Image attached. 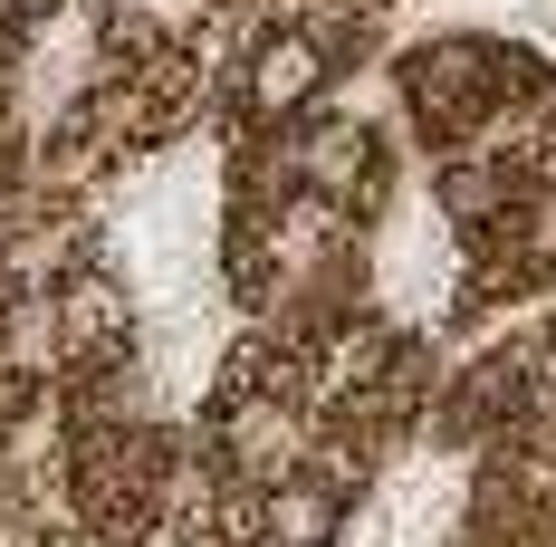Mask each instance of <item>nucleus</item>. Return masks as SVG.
<instances>
[{
	"mask_svg": "<svg viewBox=\"0 0 556 547\" xmlns=\"http://www.w3.org/2000/svg\"><path fill=\"white\" fill-rule=\"evenodd\" d=\"M49 308H58V336H77V346H115V336L135 327L125 270H87V278H67V288H58Z\"/></svg>",
	"mask_w": 556,
	"mask_h": 547,
	"instance_id": "nucleus-6",
	"label": "nucleus"
},
{
	"mask_svg": "<svg viewBox=\"0 0 556 547\" xmlns=\"http://www.w3.org/2000/svg\"><path fill=\"white\" fill-rule=\"evenodd\" d=\"M336 529H345V490L336 481H317V471L269 481V499H260V547H336Z\"/></svg>",
	"mask_w": 556,
	"mask_h": 547,
	"instance_id": "nucleus-4",
	"label": "nucleus"
},
{
	"mask_svg": "<svg viewBox=\"0 0 556 547\" xmlns=\"http://www.w3.org/2000/svg\"><path fill=\"white\" fill-rule=\"evenodd\" d=\"M39 10H58V0H0V20H39Z\"/></svg>",
	"mask_w": 556,
	"mask_h": 547,
	"instance_id": "nucleus-7",
	"label": "nucleus"
},
{
	"mask_svg": "<svg viewBox=\"0 0 556 547\" xmlns=\"http://www.w3.org/2000/svg\"><path fill=\"white\" fill-rule=\"evenodd\" d=\"M403 97L422 115H490L500 107V49L490 39H432L403 58Z\"/></svg>",
	"mask_w": 556,
	"mask_h": 547,
	"instance_id": "nucleus-2",
	"label": "nucleus"
},
{
	"mask_svg": "<svg viewBox=\"0 0 556 547\" xmlns=\"http://www.w3.org/2000/svg\"><path fill=\"white\" fill-rule=\"evenodd\" d=\"M222 451H230V471H250L260 490L288 481V451H298L288 403H230V413H222Z\"/></svg>",
	"mask_w": 556,
	"mask_h": 547,
	"instance_id": "nucleus-5",
	"label": "nucleus"
},
{
	"mask_svg": "<svg viewBox=\"0 0 556 547\" xmlns=\"http://www.w3.org/2000/svg\"><path fill=\"white\" fill-rule=\"evenodd\" d=\"M336 77V49L317 39V29H260L250 39V58H240V107L250 115H317V97H327Z\"/></svg>",
	"mask_w": 556,
	"mask_h": 547,
	"instance_id": "nucleus-1",
	"label": "nucleus"
},
{
	"mask_svg": "<svg viewBox=\"0 0 556 547\" xmlns=\"http://www.w3.org/2000/svg\"><path fill=\"white\" fill-rule=\"evenodd\" d=\"M288 173H298L307 202H355V183L375 173V135H365L355 115H327V125H307V135L288 145Z\"/></svg>",
	"mask_w": 556,
	"mask_h": 547,
	"instance_id": "nucleus-3",
	"label": "nucleus"
}]
</instances>
